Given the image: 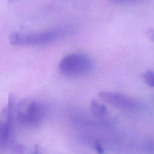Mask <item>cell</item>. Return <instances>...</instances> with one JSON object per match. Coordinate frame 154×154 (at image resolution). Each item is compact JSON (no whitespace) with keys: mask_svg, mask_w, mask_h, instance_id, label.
<instances>
[{"mask_svg":"<svg viewBox=\"0 0 154 154\" xmlns=\"http://www.w3.org/2000/svg\"><path fill=\"white\" fill-rule=\"evenodd\" d=\"M46 114V107L41 102L34 99H24L18 105V122L25 126L34 127L43 122Z\"/></svg>","mask_w":154,"mask_h":154,"instance_id":"7a4b0ae2","label":"cell"},{"mask_svg":"<svg viewBox=\"0 0 154 154\" xmlns=\"http://www.w3.org/2000/svg\"><path fill=\"white\" fill-rule=\"evenodd\" d=\"M98 96L104 102L123 111H134L141 107V104L138 101L125 94L103 91H100Z\"/></svg>","mask_w":154,"mask_h":154,"instance_id":"277c9868","label":"cell"},{"mask_svg":"<svg viewBox=\"0 0 154 154\" xmlns=\"http://www.w3.org/2000/svg\"><path fill=\"white\" fill-rule=\"evenodd\" d=\"M90 106L93 114L99 121L106 125H109L111 123L112 119L109 117L107 108L105 105L93 99Z\"/></svg>","mask_w":154,"mask_h":154,"instance_id":"8992f818","label":"cell"},{"mask_svg":"<svg viewBox=\"0 0 154 154\" xmlns=\"http://www.w3.org/2000/svg\"><path fill=\"white\" fill-rule=\"evenodd\" d=\"M112 1H125V0H112Z\"/></svg>","mask_w":154,"mask_h":154,"instance_id":"7c38bea8","label":"cell"},{"mask_svg":"<svg viewBox=\"0 0 154 154\" xmlns=\"http://www.w3.org/2000/svg\"><path fill=\"white\" fill-rule=\"evenodd\" d=\"M94 147H95V149H96V151L98 153L102 154L103 153V149L101 144L99 142L95 143Z\"/></svg>","mask_w":154,"mask_h":154,"instance_id":"ba28073f","label":"cell"},{"mask_svg":"<svg viewBox=\"0 0 154 154\" xmlns=\"http://www.w3.org/2000/svg\"><path fill=\"white\" fill-rule=\"evenodd\" d=\"M18 1V0H8L9 2H10V3H11V2H16V1Z\"/></svg>","mask_w":154,"mask_h":154,"instance_id":"8fae6325","label":"cell"},{"mask_svg":"<svg viewBox=\"0 0 154 154\" xmlns=\"http://www.w3.org/2000/svg\"><path fill=\"white\" fill-rule=\"evenodd\" d=\"M73 32L70 28H60L38 32H14L9 36L10 43L14 46L42 45L54 42Z\"/></svg>","mask_w":154,"mask_h":154,"instance_id":"6da1fadb","label":"cell"},{"mask_svg":"<svg viewBox=\"0 0 154 154\" xmlns=\"http://www.w3.org/2000/svg\"><path fill=\"white\" fill-rule=\"evenodd\" d=\"M14 100H8V106L5 108L0 115V146H6L13 131Z\"/></svg>","mask_w":154,"mask_h":154,"instance_id":"5b68a950","label":"cell"},{"mask_svg":"<svg viewBox=\"0 0 154 154\" xmlns=\"http://www.w3.org/2000/svg\"><path fill=\"white\" fill-rule=\"evenodd\" d=\"M146 34L149 38L154 41V29H149L146 31Z\"/></svg>","mask_w":154,"mask_h":154,"instance_id":"9c48e42d","label":"cell"},{"mask_svg":"<svg viewBox=\"0 0 154 154\" xmlns=\"http://www.w3.org/2000/svg\"><path fill=\"white\" fill-rule=\"evenodd\" d=\"M143 78L147 85L154 87V72L151 70L145 72L143 75Z\"/></svg>","mask_w":154,"mask_h":154,"instance_id":"52a82bcc","label":"cell"},{"mask_svg":"<svg viewBox=\"0 0 154 154\" xmlns=\"http://www.w3.org/2000/svg\"><path fill=\"white\" fill-rule=\"evenodd\" d=\"M92 61L87 55L71 54L63 57L58 65L60 72L68 78H77L87 74L92 68Z\"/></svg>","mask_w":154,"mask_h":154,"instance_id":"3957f363","label":"cell"},{"mask_svg":"<svg viewBox=\"0 0 154 154\" xmlns=\"http://www.w3.org/2000/svg\"><path fill=\"white\" fill-rule=\"evenodd\" d=\"M34 154H42L40 153V150L39 149V147H35V150H34Z\"/></svg>","mask_w":154,"mask_h":154,"instance_id":"30bf717a","label":"cell"}]
</instances>
